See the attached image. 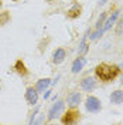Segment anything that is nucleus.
<instances>
[{
  "label": "nucleus",
  "mask_w": 123,
  "mask_h": 125,
  "mask_svg": "<svg viewBox=\"0 0 123 125\" xmlns=\"http://www.w3.org/2000/svg\"><path fill=\"white\" fill-rule=\"evenodd\" d=\"M120 73V67L116 64H109V62H100L95 68V74L103 83H110L113 81Z\"/></svg>",
  "instance_id": "nucleus-1"
},
{
  "label": "nucleus",
  "mask_w": 123,
  "mask_h": 125,
  "mask_svg": "<svg viewBox=\"0 0 123 125\" xmlns=\"http://www.w3.org/2000/svg\"><path fill=\"white\" fill-rule=\"evenodd\" d=\"M85 108L91 114H96L102 109V102H100L99 98H96L93 95H88L86 100H85Z\"/></svg>",
  "instance_id": "nucleus-2"
},
{
  "label": "nucleus",
  "mask_w": 123,
  "mask_h": 125,
  "mask_svg": "<svg viewBox=\"0 0 123 125\" xmlns=\"http://www.w3.org/2000/svg\"><path fill=\"white\" fill-rule=\"evenodd\" d=\"M81 119V112L77 108H69L64 115H61L62 124H77Z\"/></svg>",
  "instance_id": "nucleus-3"
},
{
  "label": "nucleus",
  "mask_w": 123,
  "mask_h": 125,
  "mask_svg": "<svg viewBox=\"0 0 123 125\" xmlns=\"http://www.w3.org/2000/svg\"><path fill=\"white\" fill-rule=\"evenodd\" d=\"M64 107H65V102L62 101V100H58L57 102H54L53 104V107L50 108V111H48V121H54L55 118L61 117L62 111H64Z\"/></svg>",
  "instance_id": "nucleus-4"
},
{
  "label": "nucleus",
  "mask_w": 123,
  "mask_h": 125,
  "mask_svg": "<svg viewBox=\"0 0 123 125\" xmlns=\"http://www.w3.org/2000/svg\"><path fill=\"white\" fill-rule=\"evenodd\" d=\"M81 101H82V94L79 91H72L71 94H68L65 104L68 105V108H77V107H79Z\"/></svg>",
  "instance_id": "nucleus-5"
},
{
  "label": "nucleus",
  "mask_w": 123,
  "mask_h": 125,
  "mask_svg": "<svg viewBox=\"0 0 123 125\" xmlns=\"http://www.w3.org/2000/svg\"><path fill=\"white\" fill-rule=\"evenodd\" d=\"M24 98H26V101H27L28 105H35L38 102V91L35 90V87H27Z\"/></svg>",
  "instance_id": "nucleus-6"
},
{
  "label": "nucleus",
  "mask_w": 123,
  "mask_h": 125,
  "mask_svg": "<svg viewBox=\"0 0 123 125\" xmlns=\"http://www.w3.org/2000/svg\"><path fill=\"white\" fill-rule=\"evenodd\" d=\"M96 80L93 77H85L82 78V81H81V84H79V87H81V90L82 91H85V93H92L93 90L96 88Z\"/></svg>",
  "instance_id": "nucleus-7"
},
{
  "label": "nucleus",
  "mask_w": 123,
  "mask_h": 125,
  "mask_svg": "<svg viewBox=\"0 0 123 125\" xmlns=\"http://www.w3.org/2000/svg\"><path fill=\"white\" fill-rule=\"evenodd\" d=\"M81 14H82V4H79L78 1H75V3L67 10V17L71 19V20H75L78 17H81Z\"/></svg>",
  "instance_id": "nucleus-8"
},
{
  "label": "nucleus",
  "mask_w": 123,
  "mask_h": 125,
  "mask_svg": "<svg viewBox=\"0 0 123 125\" xmlns=\"http://www.w3.org/2000/svg\"><path fill=\"white\" fill-rule=\"evenodd\" d=\"M65 58H67V51H65V48H62V47L55 48L54 53H53V64L58 65V64H61Z\"/></svg>",
  "instance_id": "nucleus-9"
},
{
  "label": "nucleus",
  "mask_w": 123,
  "mask_h": 125,
  "mask_svg": "<svg viewBox=\"0 0 123 125\" xmlns=\"http://www.w3.org/2000/svg\"><path fill=\"white\" fill-rule=\"evenodd\" d=\"M85 64H86V58H85L84 55H78V58H75V61L72 62V73L78 74L79 71H82Z\"/></svg>",
  "instance_id": "nucleus-10"
},
{
  "label": "nucleus",
  "mask_w": 123,
  "mask_h": 125,
  "mask_svg": "<svg viewBox=\"0 0 123 125\" xmlns=\"http://www.w3.org/2000/svg\"><path fill=\"white\" fill-rule=\"evenodd\" d=\"M119 16H120V11H115V13L110 16V17H108V19H106V21H105L103 27H102L100 30L103 31V33H106L108 30H110V29L113 27V24L116 23V20H117V17H119Z\"/></svg>",
  "instance_id": "nucleus-11"
},
{
  "label": "nucleus",
  "mask_w": 123,
  "mask_h": 125,
  "mask_svg": "<svg viewBox=\"0 0 123 125\" xmlns=\"http://www.w3.org/2000/svg\"><path fill=\"white\" fill-rule=\"evenodd\" d=\"M14 70L20 77H27V75H28V70H27V67H26V64H24L23 60H17V61H16Z\"/></svg>",
  "instance_id": "nucleus-12"
},
{
  "label": "nucleus",
  "mask_w": 123,
  "mask_h": 125,
  "mask_svg": "<svg viewBox=\"0 0 123 125\" xmlns=\"http://www.w3.org/2000/svg\"><path fill=\"white\" fill-rule=\"evenodd\" d=\"M110 102L115 104V105H120L123 104V91L122 90H115L113 93L110 94Z\"/></svg>",
  "instance_id": "nucleus-13"
},
{
  "label": "nucleus",
  "mask_w": 123,
  "mask_h": 125,
  "mask_svg": "<svg viewBox=\"0 0 123 125\" xmlns=\"http://www.w3.org/2000/svg\"><path fill=\"white\" fill-rule=\"evenodd\" d=\"M51 85V78H41L37 81V84H35V90L38 91V93H44L48 87Z\"/></svg>",
  "instance_id": "nucleus-14"
},
{
  "label": "nucleus",
  "mask_w": 123,
  "mask_h": 125,
  "mask_svg": "<svg viewBox=\"0 0 123 125\" xmlns=\"http://www.w3.org/2000/svg\"><path fill=\"white\" fill-rule=\"evenodd\" d=\"M89 50V44L86 43V36H84V39L81 40L79 47H78V55H85Z\"/></svg>",
  "instance_id": "nucleus-15"
},
{
  "label": "nucleus",
  "mask_w": 123,
  "mask_h": 125,
  "mask_svg": "<svg viewBox=\"0 0 123 125\" xmlns=\"http://www.w3.org/2000/svg\"><path fill=\"white\" fill-rule=\"evenodd\" d=\"M10 20H11V14H10L9 10H4V11L0 13V26H6V24H9Z\"/></svg>",
  "instance_id": "nucleus-16"
},
{
  "label": "nucleus",
  "mask_w": 123,
  "mask_h": 125,
  "mask_svg": "<svg viewBox=\"0 0 123 125\" xmlns=\"http://www.w3.org/2000/svg\"><path fill=\"white\" fill-rule=\"evenodd\" d=\"M106 19H108V13H102V14L99 16V19L96 20V24H95V29L96 30H100L102 27H103V24H105V21H106Z\"/></svg>",
  "instance_id": "nucleus-17"
},
{
  "label": "nucleus",
  "mask_w": 123,
  "mask_h": 125,
  "mask_svg": "<svg viewBox=\"0 0 123 125\" xmlns=\"http://www.w3.org/2000/svg\"><path fill=\"white\" fill-rule=\"evenodd\" d=\"M115 31L117 36H123V16L116 21V26H115Z\"/></svg>",
  "instance_id": "nucleus-18"
},
{
  "label": "nucleus",
  "mask_w": 123,
  "mask_h": 125,
  "mask_svg": "<svg viewBox=\"0 0 123 125\" xmlns=\"http://www.w3.org/2000/svg\"><path fill=\"white\" fill-rule=\"evenodd\" d=\"M102 34H103V31H102V30H96V31H93L92 34H91V40H92V41H95V40L99 39Z\"/></svg>",
  "instance_id": "nucleus-19"
},
{
  "label": "nucleus",
  "mask_w": 123,
  "mask_h": 125,
  "mask_svg": "<svg viewBox=\"0 0 123 125\" xmlns=\"http://www.w3.org/2000/svg\"><path fill=\"white\" fill-rule=\"evenodd\" d=\"M109 0H98V6H103V4H106Z\"/></svg>",
  "instance_id": "nucleus-20"
},
{
  "label": "nucleus",
  "mask_w": 123,
  "mask_h": 125,
  "mask_svg": "<svg viewBox=\"0 0 123 125\" xmlns=\"http://www.w3.org/2000/svg\"><path fill=\"white\" fill-rule=\"evenodd\" d=\"M45 1H47V3H54L55 0H45Z\"/></svg>",
  "instance_id": "nucleus-21"
},
{
  "label": "nucleus",
  "mask_w": 123,
  "mask_h": 125,
  "mask_svg": "<svg viewBox=\"0 0 123 125\" xmlns=\"http://www.w3.org/2000/svg\"><path fill=\"white\" fill-rule=\"evenodd\" d=\"M1 6H3V1H1V0H0V9H1Z\"/></svg>",
  "instance_id": "nucleus-22"
},
{
  "label": "nucleus",
  "mask_w": 123,
  "mask_h": 125,
  "mask_svg": "<svg viewBox=\"0 0 123 125\" xmlns=\"http://www.w3.org/2000/svg\"><path fill=\"white\" fill-rule=\"evenodd\" d=\"M120 84H122V85H123V77H122V80H120Z\"/></svg>",
  "instance_id": "nucleus-23"
},
{
  "label": "nucleus",
  "mask_w": 123,
  "mask_h": 125,
  "mask_svg": "<svg viewBox=\"0 0 123 125\" xmlns=\"http://www.w3.org/2000/svg\"><path fill=\"white\" fill-rule=\"evenodd\" d=\"M71 1H72V3H75V1H78V0H71Z\"/></svg>",
  "instance_id": "nucleus-24"
},
{
  "label": "nucleus",
  "mask_w": 123,
  "mask_h": 125,
  "mask_svg": "<svg viewBox=\"0 0 123 125\" xmlns=\"http://www.w3.org/2000/svg\"><path fill=\"white\" fill-rule=\"evenodd\" d=\"M119 67H120V70H122V68H123V64H122V65H119Z\"/></svg>",
  "instance_id": "nucleus-25"
},
{
  "label": "nucleus",
  "mask_w": 123,
  "mask_h": 125,
  "mask_svg": "<svg viewBox=\"0 0 123 125\" xmlns=\"http://www.w3.org/2000/svg\"><path fill=\"white\" fill-rule=\"evenodd\" d=\"M13 1H18V0H13Z\"/></svg>",
  "instance_id": "nucleus-26"
}]
</instances>
